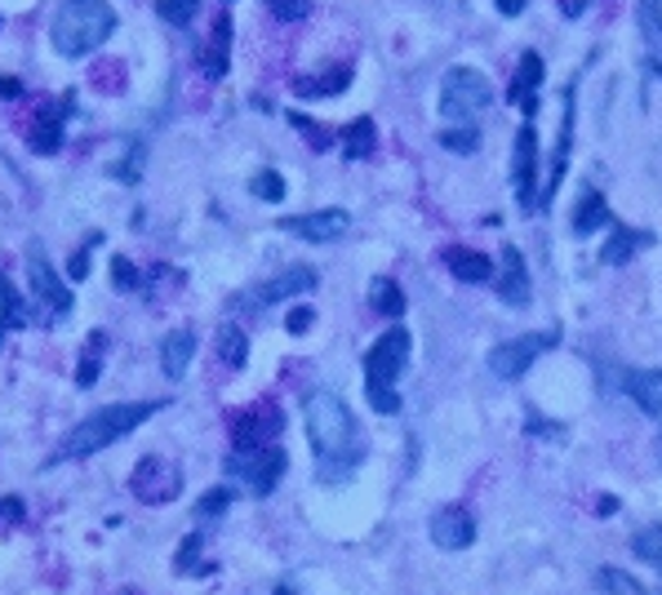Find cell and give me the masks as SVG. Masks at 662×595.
<instances>
[{"label":"cell","instance_id":"obj_35","mask_svg":"<svg viewBox=\"0 0 662 595\" xmlns=\"http://www.w3.org/2000/svg\"><path fill=\"white\" fill-rule=\"evenodd\" d=\"M636 556L662 574V529H641L636 534Z\"/></svg>","mask_w":662,"mask_h":595},{"label":"cell","instance_id":"obj_12","mask_svg":"<svg viewBox=\"0 0 662 595\" xmlns=\"http://www.w3.org/2000/svg\"><path fill=\"white\" fill-rule=\"evenodd\" d=\"M276 431H281V409H272V404H254L250 413H241V418L232 422V440H236V449L272 445Z\"/></svg>","mask_w":662,"mask_h":595},{"label":"cell","instance_id":"obj_1","mask_svg":"<svg viewBox=\"0 0 662 595\" xmlns=\"http://www.w3.org/2000/svg\"><path fill=\"white\" fill-rule=\"evenodd\" d=\"M303 418H308V440H312L317 462H321V480H342L364 458L351 409L333 391H317V396H308Z\"/></svg>","mask_w":662,"mask_h":595},{"label":"cell","instance_id":"obj_26","mask_svg":"<svg viewBox=\"0 0 662 595\" xmlns=\"http://www.w3.org/2000/svg\"><path fill=\"white\" fill-rule=\"evenodd\" d=\"M351 85V67H333L325 76H303L294 89L303 94V98H330V94H342Z\"/></svg>","mask_w":662,"mask_h":595},{"label":"cell","instance_id":"obj_40","mask_svg":"<svg viewBox=\"0 0 662 595\" xmlns=\"http://www.w3.org/2000/svg\"><path fill=\"white\" fill-rule=\"evenodd\" d=\"M290 120H294V129H303V134H308V138H312L317 147H330V134H325V129H317V125H312L308 116H299V111H294Z\"/></svg>","mask_w":662,"mask_h":595},{"label":"cell","instance_id":"obj_8","mask_svg":"<svg viewBox=\"0 0 662 595\" xmlns=\"http://www.w3.org/2000/svg\"><path fill=\"white\" fill-rule=\"evenodd\" d=\"M556 342H561V333H552V329L507 338V342H498V347L489 351V369H494V378H507V382H512V378L529 373V369H534V360H538V355H547Z\"/></svg>","mask_w":662,"mask_h":595},{"label":"cell","instance_id":"obj_33","mask_svg":"<svg viewBox=\"0 0 662 595\" xmlns=\"http://www.w3.org/2000/svg\"><path fill=\"white\" fill-rule=\"evenodd\" d=\"M250 192L259 196V201H285V178L276 174V169H263V174H254V183H250Z\"/></svg>","mask_w":662,"mask_h":595},{"label":"cell","instance_id":"obj_20","mask_svg":"<svg viewBox=\"0 0 662 595\" xmlns=\"http://www.w3.org/2000/svg\"><path fill=\"white\" fill-rule=\"evenodd\" d=\"M227 62H232V18L218 13V22H214V40H210L201 67H205L210 80H223V76H227Z\"/></svg>","mask_w":662,"mask_h":595},{"label":"cell","instance_id":"obj_11","mask_svg":"<svg viewBox=\"0 0 662 595\" xmlns=\"http://www.w3.org/2000/svg\"><path fill=\"white\" fill-rule=\"evenodd\" d=\"M281 227H285L290 236H299V241L330 245V241H342V236H347V227H351V214H347V209H317V214L285 218Z\"/></svg>","mask_w":662,"mask_h":595},{"label":"cell","instance_id":"obj_18","mask_svg":"<svg viewBox=\"0 0 662 595\" xmlns=\"http://www.w3.org/2000/svg\"><path fill=\"white\" fill-rule=\"evenodd\" d=\"M192 355H196V333H192V329H174V333H165V342H160V369H165V378L178 382V378L187 373Z\"/></svg>","mask_w":662,"mask_h":595},{"label":"cell","instance_id":"obj_37","mask_svg":"<svg viewBox=\"0 0 662 595\" xmlns=\"http://www.w3.org/2000/svg\"><path fill=\"white\" fill-rule=\"evenodd\" d=\"M111 285H116V290H138L143 276H138V267H134L129 259H111Z\"/></svg>","mask_w":662,"mask_h":595},{"label":"cell","instance_id":"obj_32","mask_svg":"<svg viewBox=\"0 0 662 595\" xmlns=\"http://www.w3.org/2000/svg\"><path fill=\"white\" fill-rule=\"evenodd\" d=\"M156 13H160L169 27H187V22L201 13V0H156Z\"/></svg>","mask_w":662,"mask_h":595},{"label":"cell","instance_id":"obj_24","mask_svg":"<svg viewBox=\"0 0 662 595\" xmlns=\"http://www.w3.org/2000/svg\"><path fill=\"white\" fill-rule=\"evenodd\" d=\"M27 324V306H22V298L13 290V281L4 276V267H0V342L9 338V333H18Z\"/></svg>","mask_w":662,"mask_h":595},{"label":"cell","instance_id":"obj_45","mask_svg":"<svg viewBox=\"0 0 662 595\" xmlns=\"http://www.w3.org/2000/svg\"><path fill=\"white\" fill-rule=\"evenodd\" d=\"M276 595H294V592H290V587H281V592H276Z\"/></svg>","mask_w":662,"mask_h":595},{"label":"cell","instance_id":"obj_16","mask_svg":"<svg viewBox=\"0 0 662 595\" xmlns=\"http://www.w3.org/2000/svg\"><path fill=\"white\" fill-rule=\"evenodd\" d=\"M494 290H498V298H503L507 306H525V302H529V276H525V259H520L516 245L503 250V272H498Z\"/></svg>","mask_w":662,"mask_h":595},{"label":"cell","instance_id":"obj_36","mask_svg":"<svg viewBox=\"0 0 662 595\" xmlns=\"http://www.w3.org/2000/svg\"><path fill=\"white\" fill-rule=\"evenodd\" d=\"M232 507V489H210L201 503H196V516L201 520H214V516H223Z\"/></svg>","mask_w":662,"mask_h":595},{"label":"cell","instance_id":"obj_38","mask_svg":"<svg viewBox=\"0 0 662 595\" xmlns=\"http://www.w3.org/2000/svg\"><path fill=\"white\" fill-rule=\"evenodd\" d=\"M267 9H272L281 22H299V18H308L312 0H267Z\"/></svg>","mask_w":662,"mask_h":595},{"label":"cell","instance_id":"obj_13","mask_svg":"<svg viewBox=\"0 0 662 595\" xmlns=\"http://www.w3.org/2000/svg\"><path fill=\"white\" fill-rule=\"evenodd\" d=\"M431 543H436L440 552H467V547L476 543V520H471V511H463V507L436 511V516H431Z\"/></svg>","mask_w":662,"mask_h":595},{"label":"cell","instance_id":"obj_47","mask_svg":"<svg viewBox=\"0 0 662 595\" xmlns=\"http://www.w3.org/2000/svg\"><path fill=\"white\" fill-rule=\"evenodd\" d=\"M659 595H662V592H659Z\"/></svg>","mask_w":662,"mask_h":595},{"label":"cell","instance_id":"obj_25","mask_svg":"<svg viewBox=\"0 0 662 595\" xmlns=\"http://www.w3.org/2000/svg\"><path fill=\"white\" fill-rule=\"evenodd\" d=\"M636 22H641V36L650 45V58L662 71V0H636Z\"/></svg>","mask_w":662,"mask_h":595},{"label":"cell","instance_id":"obj_28","mask_svg":"<svg viewBox=\"0 0 662 595\" xmlns=\"http://www.w3.org/2000/svg\"><path fill=\"white\" fill-rule=\"evenodd\" d=\"M103 351H107V333H103V329H94V333H89V342H85V355H80V364H76V382H80V387H94V382H98Z\"/></svg>","mask_w":662,"mask_h":595},{"label":"cell","instance_id":"obj_9","mask_svg":"<svg viewBox=\"0 0 662 595\" xmlns=\"http://www.w3.org/2000/svg\"><path fill=\"white\" fill-rule=\"evenodd\" d=\"M183 494V471L165 458H143L134 467V498L147 503V507H160V503H174Z\"/></svg>","mask_w":662,"mask_h":595},{"label":"cell","instance_id":"obj_31","mask_svg":"<svg viewBox=\"0 0 662 595\" xmlns=\"http://www.w3.org/2000/svg\"><path fill=\"white\" fill-rule=\"evenodd\" d=\"M369 298H373V311L378 315H405V294H400V285L396 281H387V276H378L373 285H369Z\"/></svg>","mask_w":662,"mask_h":595},{"label":"cell","instance_id":"obj_10","mask_svg":"<svg viewBox=\"0 0 662 595\" xmlns=\"http://www.w3.org/2000/svg\"><path fill=\"white\" fill-rule=\"evenodd\" d=\"M516 160H512V183H516V201H520V209H534L538 205V134H534V125L525 120L520 125V134H516V152H512Z\"/></svg>","mask_w":662,"mask_h":595},{"label":"cell","instance_id":"obj_34","mask_svg":"<svg viewBox=\"0 0 662 595\" xmlns=\"http://www.w3.org/2000/svg\"><path fill=\"white\" fill-rule=\"evenodd\" d=\"M440 147H445V152H458V156H471V152L480 147V134H476L471 125H467V129H445V134H440Z\"/></svg>","mask_w":662,"mask_h":595},{"label":"cell","instance_id":"obj_3","mask_svg":"<svg viewBox=\"0 0 662 595\" xmlns=\"http://www.w3.org/2000/svg\"><path fill=\"white\" fill-rule=\"evenodd\" d=\"M116 31V13L107 0H62L49 27V45L62 58H85Z\"/></svg>","mask_w":662,"mask_h":595},{"label":"cell","instance_id":"obj_44","mask_svg":"<svg viewBox=\"0 0 662 595\" xmlns=\"http://www.w3.org/2000/svg\"><path fill=\"white\" fill-rule=\"evenodd\" d=\"M561 9H565V18H578L587 9V0H561Z\"/></svg>","mask_w":662,"mask_h":595},{"label":"cell","instance_id":"obj_42","mask_svg":"<svg viewBox=\"0 0 662 595\" xmlns=\"http://www.w3.org/2000/svg\"><path fill=\"white\" fill-rule=\"evenodd\" d=\"M494 4H498V13H507V18H516V13H520V9L529 4V0H494Z\"/></svg>","mask_w":662,"mask_h":595},{"label":"cell","instance_id":"obj_43","mask_svg":"<svg viewBox=\"0 0 662 595\" xmlns=\"http://www.w3.org/2000/svg\"><path fill=\"white\" fill-rule=\"evenodd\" d=\"M0 516L18 520V516H22V503H18V498H4V503H0Z\"/></svg>","mask_w":662,"mask_h":595},{"label":"cell","instance_id":"obj_17","mask_svg":"<svg viewBox=\"0 0 662 595\" xmlns=\"http://www.w3.org/2000/svg\"><path fill=\"white\" fill-rule=\"evenodd\" d=\"M445 267H449V276H458L463 285H485V281H494V263H489L485 254H476V250H463V245H449V250H445Z\"/></svg>","mask_w":662,"mask_h":595},{"label":"cell","instance_id":"obj_6","mask_svg":"<svg viewBox=\"0 0 662 595\" xmlns=\"http://www.w3.org/2000/svg\"><path fill=\"white\" fill-rule=\"evenodd\" d=\"M285 467H290V458H285V449L281 445H259V449H232V458H227V471L254 494V498H267L276 485H281V476H285Z\"/></svg>","mask_w":662,"mask_h":595},{"label":"cell","instance_id":"obj_23","mask_svg":"<svg viewBox=\"0 0 662 595\" xmlns=\"http://www.w3.org/2000/svg\"><path fill=\"white\" fill-rule=\"evenodd\" d=\"M569 147H574V89L565 94V120H561V147H556V156H552V174H547V192H556V187H561V178H565V165H569Z\"/></svg>","mask_w":662,"mask_h":595},{"label":"cell","instance_id":"obj_19","mask_svg":"<svg viewBox=\"0 0 662 595\" xmlns=\"http://www.w3.org/2000/svg\"><path fill=\"white\" fill-rule=\"evenodd\" d=\"M317 290V272L312 267H290L281 276H272L263 290H259V302H285V298H303Z\"/></svg>","mask_w":662,"mask_h":595},{"label":"cell","instance_id":"obj_22","mask_svg":"<svg viewBox=\"0 0 662 595\" xmlns=\"http://www.w3.org/2000/svg\"><path fill=\"white\" fill-rule=\"evenodd\" d=\"M373 147H378V129L369 116H360L342 129V156L347 160H364V156H373Z\"/></svg>","mask_w":662,"mask_h":595},{"label":"cell","instance_id":"obj_39","mask_svg":"<svg viewBox=\"0 0 662 595\" xmlns=\"http://www.w3.org/2000/svg\"><path fill=\"white\" fill-rule=\"evenodd\" d=\"M312 320H317V311H312V306H294V311H290V320H285V329H290V333H308V329H312Z\"/></svg>","mask_w":662,"mask_h":595},{"label":"cell","instance_id":"obj_14","mask_svg":"<svg viewBox=\"0 0 662 595\" xmlns=\"http://www.w3.org/2000/svg\"><path fill=\"white\" fill-rule=\"evenodd\" d=\"M71 103H76V94H62L53 107H45V111L36 116L31 147H36L40 156H53V152L62 147V125H67V111H71Z\"/></svg>","mask_w":662,"mask_h":595},{"label":"cell","instance_id":"obj_21","mask_svg":"<svg viewBox=\"0 0 662 595\" xmlns=\"http://www.w3.org/2000/svg\"><path fill=\"white\" fill-rule=\"evenodd\" d=\"M627 396L650 418H662V369H636V373H627Z\"/></svg>","mask_w":662,"mask_h":595},{"label":"cell","instance_id":"obj_29","mask_svg":"<svg viewBox=\"0 0 662 595\" xmlns=\"http://www.w3.org/2000/svg\"><path fill=\"white\" fill-rule=\"evenodd\" d=\"M641 245H650V236H641V232H627V227H619L614 236H610V245L601 250V263H627Z\"/></svg>","mask_w":662,"mask_h":595},{"label":"cell","instance_id":"obj_30","mask_svg":"<svg viewBox=\"0 0 662 595\" xmlns=\"http://www.w3.org/2000/svg\"><path fill=\"white\" fill-rule=\"evenodd\" d=\"M218 355H223L227 369H245V360H250V338H245L236 324H227V329L218 333Z\"/></svg>","mask_w":662,"mask_h":595},{"label":"cell","instance_id":"obj_41","mask_svg":"<svg viewBox=\"0 0 662 595\" xmlns=\"http://www.w3.org/2000/svg\"><path fill=\"white\" fill-rule=\"evenodd\" d=\"M18 94H22V85L13 76H0V98H18Z\"/></svg>","mask_w":662,"mask_h":595},{"label":"cell","instance_id":"obj_27","mask_svg":"<svg viewBox=\"0 0 662 595\" xmlns=\"http://www.w3.org/2000/svg\"><path fill=\"white\" fill-rule=\"evenodd\" d=\"M605 223H610V205H605V196H601V192H587L583 205H578V214H574V236H592V232L605 227Z\"/></svg>","mask_w":662,"mask_h":595},{"label":"cell","instance_id":"obj_2","mask_svg":"<svg viewBox=\"0 0 662 595\" xmlns=\"http://www.w3.org/2000/svg\"><path fill=\"white\" fill-rule=\"evenodd\" d=\"M160 404H165V400H125V404H103V409H94L85 422H76V427L67 431V440L53 449L49 467H53V462H71V458H89V453H98V449L125 440V436L138 431Z\"/></svg>","mask_w":662,"mask_h":595},{"label":"cell","instance_id":"obj_4","mask_svg":"<svg viewBox=\"0 0 662 595\" xmlns=\"http://www.w3.org/2000/svg\"><path fill=\"white\" fill-rule=\"evenodd\" d=\"M409 347H413L409 329L396 324V329L378 333V342L364 351V391H369V404H373L378 413H396V409H400L396 382H400V373H405V364H409Z\"/></svg>","mask_w":662,"mask_h":595},{"label":"cell","instance_id":"obj_15","mask_svg":"<svg viewBox=\"0 0 662 595\" xmlns=\"http://www.w3.org/2000/svg\"><path fill=\"white\" fill-rule=\"evenodd\" d=\"M538 94H543V58L529 49V53H520V67H516V80H512V103L525 111V116H534L538 111Z\"/></svg>","mask_w":662,"mask_h":595},{"label":"cell","instance_id":"obj_46","mask_svg":"<svg viewBox=\"0 0 662 595\" xmlns=\"http://www.w3.org/2000/svg\"><path fill=\"white\" fill-rule=\"evenodd\" d=\"M0 27H4V22H0Z\"/></svg>","mask_w":662,"mask_h":595},{"label":"cell","instance_id":"obj_5","mask_svg":"<svg viewBox=\"0 0 662 595\" xmlns=\"http://www.w3.org/2000/svg\"><path fill=\"white\" fill-rule=\"evenodd\" d=\"M494 103L489 94V76L476 71V67H449L445 80H440V116L445 120H458V125H471L476 116H485Z\"/></svg>","mask_w":662,"mask_h":595},{"label":"cell","instance_id":"obj_7","mask_svg":"<svg viewBox=\"0 0 662 595\" xmlns=\"http://www.w3.org/2000/svg\"><path fill=\"white\" fill-rule=\"evenodd\" d=\"M27 272H31V298H36V306H40V320H49V324L67 320L71 306H76V298L62 285V276L53 272V263L45 259L40 245H27Z\"/></svg>","mask_w":662,"mask_h":595}]
</instances>
